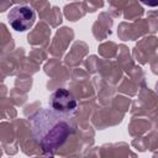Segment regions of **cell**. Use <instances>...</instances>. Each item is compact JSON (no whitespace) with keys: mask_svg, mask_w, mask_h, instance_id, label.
<instances>
[{"mask_svg":"<svg viewBox=\"0 0 158 158\" xmlns=\"http://www.w3.org/2000/svg\"><path fill=\"white\" fill-rule=\"evenodd\" d=\"M143 5L149 6V7H156L158 6V0H139Z\"/></svg>","mask_w":158,"mask_h":158,"instance_id":"cell-4","label":"cell"},{"mask_svg":"<svg viewBox=\"0 0 158 158\" xmlns=\"http://www.w3.org/2000/svg\"><path fill=\"white\" fill-rule=\"evenodd\" d=\"M30 125L35 139L47 154H53L75 128L72 116L58 114L52 109L37 110L30 117Z\"/></svg>","mask_w":158,"mask_h":158,"instance_id":"cell-1","label":"cell"},{"mask_svg":"<svg viewBox=\"0 0 158 158\" xmlns=\"http://www.w3.org/2000/svg\"><path fill=\"white\" fill-rule=\"evenodd\" d=\"M7 21L15 31L25 32L33 26L36 21V11L28 4L15 5L7 14Z\"/></svg>","mask_w":158,"mask_h":158,"instance_id":"cell-2","label":"cell"},{"mask_svg":"<svg viewBox=\"0 0 158 158\" xmlns=\"http://www.w3.org/2000/svg\"><path fill=\"white\" fill-rule=\"evenodd\" d=\"M49 106L52 110H54L58 114L62 115H67V116H73L77 110H78V102L75 100V98L73 96V94L64 89V88H59L57 90H54L51 96H49Z\"/></svg>","mask_w":158,"mask_h":158,"instance_id":"cell-3","label":"cell"}]
</instances>
